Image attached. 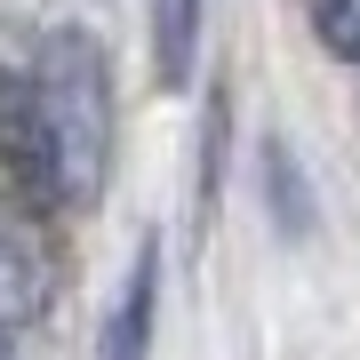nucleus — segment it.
Returning a JSON list of instances; mask_svg holds the SVG:
<instances>
[{
  "instance_id": "7ed1b4c3",
  "label": "nucleus",
  "mask_w": 360,
  "mask_h": 360,
  "mask_svg": "<svg viewBox=\"0 0 360 360\" xmlns=\"http://www.w3.org/2000/svg\"><path fill=\"white\" fill-rule=\"evenodd\" d=\"M0 160H8L40 200H56V144H49V120H40L32 72L0 80Z\"/></svg>"
},
{
  "instance_id": "0eeeda50",
  "label": "nucleus",
  "mask_w": 360,
  "mask_h": 360,
  "mask_svg": "<svg viewBox=\"0 0 360 360\" xmlns=\"http://www.w3.org/2000/svg\"><path fill=\"white\" fill-rule=\"evenodd\" d=\"M0 360H8V328H0Z\"/></svg>"
},
{
  "instance_id": "f257e3e1",
  "label": "nucleus",
  "mask_w": 360,
  "mask_h": 360,
  "mask_svg": "<svg viewBox=\"0 0 360 360\" xmlns=\"http://www.w3.org/2000/svg\"><path fill=\"white\" fill-rule=\"evenodd\" d=\"M32 96L56 144V200L80 208L104 184L112 160V80H104V49L89 32H49L32 56Z\"/></svg>"
},
{
  "instance_id": "39448f33",
  "label": "nucleus",
  "mask_w": 360,
  "mask_h": 360,
  "mask_svg": "<svg viewBox=\"0 0 360 360\" xmlns=\"http://www.w3.org/2000/svg\"><path fill=\"white\" fill-rule=\"evenodd\" d=\"M193 40H200V0H153V56L168 89L193 80Z\"/></svg>"
},
{
  "instance_id": "f03ea898",
  "label": "nucleus",
  "mask_w": 360,
  "mask_h": 360,
  "mask_svg": "<svg viewBox=\"0 0 360 360\" xmlns=\"http://www.w3.org/2000/svg\"><path fill=\"white\" fill-rule=\"evenodd\" d=\"M49 240H40V224L0 193V328H32L40 312H49Z\"/></svg>"
},
{
  "instance_id": "423d86ee",
  "label": "nucleus",
  "mask_w": 360,
  "mask_h": 360,
  "mask_svg": "<svg viewBox=\"0 0 360 360\" xmlns=\"http://www.w3.org/2000/svg\"><path fill=\"white\" fill-rule=\"evenodd\" d=\"M312 32L336 65H360V0H312Z\"/></svg>"
},
{
  "instance_id": "20e7f679",
  "label": "nucleus",
  "mask_w": 360,
  "mask_h": 360,
  "mask_svg": "<svg viewBox=\"0 0 360 360\" xmlns=\"http://www.w3.org/2000/svg\"><path fill=\"white\" fill-rule=\"evenodd\" d=\"M153 296H160V257L144 248L136 272H129V288H120V304H112L104 360H144V352H153Z\"/></svg>"
}]
</instances>
